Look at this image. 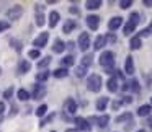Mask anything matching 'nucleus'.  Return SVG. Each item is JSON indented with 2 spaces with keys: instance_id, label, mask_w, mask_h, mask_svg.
<instances>
[{
  "instance_id": "26",
  "label": "nucleus",
  "mask_w": 152,
  "mask_h": 132,
  "mask_svg": "<svg viewBox=\"0 0 152 132\" xmlns=\"http://www.w3.org/2000/svg\"><path fill=\"white\" fill-rule=\"evenodd\" d=\"M17 98L20 99V101H28V99H30L31 96H30V93H28L25 88H20V90L17 91Z\"/></svg>"
},
{
  "instance_id": "43",
  "label": "nucleus",
  "mask_w": 152,
  "mask_h": 132,
  "mask_svg": "<svg viewBox=\"0 0 152 132\" xmlns=\"http://www.w3.org/2000/svg\"><path fill=\"white\" fill-rule=\"evenodd\" d=\"M69 12H70L72 15H79V13H80L79 8H77V7H70V8H69Z\"/></svg>"
},
{
  "instance_id": "42",
  "label": "nucleus",
  "mask_w": 152,
  "mask_h": 132,
  "mask_svg": "<svg viewBox=\"0 0 152 132\" xmlns=\"http://www.w3.org/2000/svg\"><path fill=\"white\" fill-rule=\"evenodd\" d=\"M121 104H123L121 101H113L111 108H113V109H115V111H116V109H119V106H121Z\"/></svg>"
},
{
  "instance_id": "5",
  "label": "nucleus",
  "mask_w": 152,
  "mask_h": 132,
  "mask_svg": "<svg viewBox=\"0 0 152 132\" xmlns=\"http://www.w3.org/2000/svg\"><path fill=\"white\" fill-rule=\"evenodd\" d=\"M85 21H87V26L92 31L98 30V26H100V17L98 15H88V17L85 18Z\"/></svg>"
},
{
  "instance_id": "31",
  "label": "nucleus",
  "mask_w": 152,
  "mask_h": 132,
  "mask_svg": "<svg viewBox=\"0 0 152 132\" xmlns=\"http://www.w3.org/2000/svg\"><path fill=\"white\" fill-rule=\"evenodd\" d=\"M48 112V106L46 104H41V106H38L36 108V111H34V114L38 116V117H43L44 114Z\"/></svg>"
},
{
  "instance_id": "32",
  "label": "nucleus",
  "mask_w": 152,
  "mask_h": 132,
  "mask_svg": "<svg viewBox=\"0 0 152 132\" xmlns=\"http://www.w3.org/2000/svg\"><path fill=\"white\" fill-rule=\"evenodd\" d=\"M51 72H38L36 73V82H46L49 78Z\"/></svg>"
},
{
  "instance_id": "37",
  "label": "nucleus",
  "mask_w": 152,
  "mask_h": 132,
  "mask_svg": "<svg viewBox=\"0 0 152 132\" xmlns=\"http://www.w3.org/2000/svg\"><path fill=\"white\" fill-rule=\"evenodd\" d=\"M129 21H132V23L139 25V21H141V17H139V13H137V12H132V13L129 15Z\"/></svg>"
},
{
  "instance_id": "2",
  "label": "nucleus",
  "mask_w": 152,
  "mask_h": 132,
  "mask_svg": "<svg viewBox=\"0 0 152 132\" xmlns=\"http://www.w3.org/2000/svg\"><path fill=\"white\" fill-rule=\"evenodd\" d=\"M102 85H103V82H102V77H100L98 73H92V75L87 78V88L92 93H98L100 90H102Z\"/></svg>"
},
{
  "instance_id": "9",
  "label": "nucleus",
  "mask_w": 152,
  "mask_h": 132,
  "mask_svg": "<svg viewBox=\"0 0 152 132\" xmlns=\"http://www.w3.org/2000/svg\"><path fill=\"white\" fill-rule=\"evenodd\" d=\"M124 72L128 73V75H134L136 67H134V59H132V56L126 57V60H124Z\"/></svg>"
},
{
  "instance_id": "28",
  "label": "nucleus",
  "mask_w": 152,
  "mask_h": 132,
  "mask_svg": "<svg viewBox=\"0 0 152 132\" xmlns=\"http://www.w3.org/2000/svg\"><path fill=\"white\" fill-rule=\"evenodd\" d=\"M49 64H51V56H46V57H43L41 60H38L36 67H38V69H46Z\"/></svg>"
},
{
  "instance_id": "1",
  "label": "nucleus",
  "mask_w": 152,
  "mask_h": 132,
  "mask_svg": "<svg viewBox=\"0 0 152 132\" xmlns=\"http://www.w3.org/2000/svg\"><path fill=\"white\" fill-rule=\"evenodd\" d=\"M100 65L106 70V73H113V65H115V52L113 51H103L98 59Z\"/></svg>"
},
{
  "instance_id": "24",
  "label": "nucleus",
  "mask_w": 152,
  "mask_h": 132,
  "mask_svg": "<svg viewBox=\"0 0 152 132\" xmlns=\"http://www.w3.org/2000/svg\"><path fill=\"white\" fill-rule=\"evenodd\" d=\"M74 64H75L74 56H64V59H61V65H62L64 69H67V67H72Z\"/></svg>"
},
{
  "instance_id": "44",
  "label": "nucleus",
  "mask_w": 152,
  "mask_h": 132,
  "mask_svg": "<svg viewBox=\"0 0 152 132\" xmlns=\"http://www.w3.org/2000/svg\"><path fill=\"white\" fill-rule=\"evenodd\" d=\"M132 101V98H131V96H124V99H123V104H129V103H131Z\"/></svg>"
},
{
  "instance_id": "14",
  "label": "nucleus",
  "mask_w": 152,
  "mask_h": 132,
  "mask_svg": "<svg viewBox=\"0 0 152 132\" xmlns=\"http://www.w3.org/2000/svg\"><path fill=\"white\" fill-rule=\"evenodd\" d=\"M64 51H66V43H64L62 39H56L53 44V52L56 54H62Z\"/></svg>"
},
{
  "instance_id": "33",
  "label": "nucleus",
  "mask_w": 152,
  "mask_h": 132,
  "mask_svg": "<svg viewBox=\"0 0 152 132\" xmlns=\"http://www.w3.org/2000/svg\"><path fill=\"white\" fill-rule=\"evenodd\" d=\"M129 90H132L134 93H139V90H141V86H139V82L136 78H132L131 82H129Z\"/></svg>"
},
{
  "instance_id": "35",
  "label": "nucleus",
  "mask_w": 152,
  "mask_h": 132,
  "mask_svg": "<svg viewBox=\"0 0 152 132\" xmlns=\"http://www.w3.org/2000/svg\"><path fill=\"white\" fill-rule=\"evenodd\" d=\"M28 57H30V59H39V57H41V51L39 49H31L30 52H28Z\"/></svg>"
},
{
  "instance_id": "17",
  "label": "nucleus",
  "mask_w": 152,
  "mask_h": 132,
  "mask_svg": "<svg viewBox=\"0 0 152 132\" xmlns=\"http://www.w3.org/2000/svg\"><path fill=\"white\" fill-rule=\"evenodd\" d=\"M110 103V98L108 96H102V98H98V101H96V111H105L106 106H108Z\"/></svg>"
},
{
  "instance_id": "40",
  "label": "nucleus",
  "mask_w": 152,
  "mask_h": 132,
  "mask_svg": "<svg viewBox=\"0 0 152 132\" xmlns=\"http://www.w3.org/2000/svg\"><path fill=\"white\" fill-rule=\"evenodd\" d=\"M8 28H10V23H8V21H0V33H2V31H7Z\"/></svg>"
},
{
  "instance_id": "41",
  "label": "nucleus",
  "mask_w": 152,
  "mask_h": 132,
  "mask_svg": "<svg viewBox=\"0 0 152 132\" xmlns=\"http://www.w3.org/2000/svg\"><path fill=\"white\" fill-rule=\"evenodd\" d=\"M105 38H106V41H110V43H116V36L113 33H108Z\"/></svg>"
},
{
  "instance_id": "11",
  "label": "nucleus",
  "mask_w": 152,
  "mask_h": 132,
  "mask_svg": "<svg viewBox=\"0 0 152 132\" xmlns=\"http://www.w3.org/2000/svg\"><path fill=\"white\" fill-rule=\"evenodd\" d=\"M88 122H96V124H98V127L103 129V127H106V125H108L110 116H108V114H103V116H100V117H92Z\"/></svg>"
},
{
  "instance_id": "8",
  "label": "nucleus",
  "mask_w": 152,
  "mask_h": 132,
  "mask_svg": "<svg viewBox=\"0 0 152 132\" xmlns=\"http://www.w3.org/2000/svg\"><path fill=\"white\" fill-rule=\"evenodd\" d=\"M44 96H46V86H44V85H34L31 98H33V99H43Z\"/></svg>"
},
{
  "instance_id": "7",
  "label": "nucleus",
  "mask_w": 152,
  "mask_h": 132,
  "mask_svg": "<svg viewBox=\"0 0 152 132\" xmlns=\"http://www.w3.org/2000/svg\"><path fill=\"white\" fill-rule=\"evenodd\" d=\"M74 122H75V124H77V131H90V129H92V124H90V122H88V119H85V117H80V116H79V117H75V121H74Z\"/></svg>"
},
{
  "instance_id": "16",
  "label": "nucleus",
  "mask_w": 152,
  "mask_h": 132,
  "mask_svg": "<svg viewBox=\"0 0 152 132\" xmlns=\"http://www.w3.org/2000/svg\"><path fill=\"white\" fill-rule=\"evenodd\" d=\"M151 112H152V104H142L137 108V116H141V117H145Z\"/></svg>"
},
{
  "instance_id": "10",
  "label": "nucleus",
  "mask_w": 152,
  "mask_h": 132,
  "mask_svg": "<svg viewBox=\"0 0 152 132\" xmlns=\"http://www.w3.org/2000/svg\"><path fill=\"white\" fill-rule=\"evenodd\" d=\"M64 109H66L69 114H75L77 112V103L74 98H67L66 103H64Z\"/></svg>"
},
{
  "instance_id": "20",
  "label": "nucleus",
  "mask_w": 152,
  "mask_h": 132,
  "mask_svg": "<svg viewBox=\"0 0 152 132\" xmlns=\"http://www.w3.org/2000/svg\"><path fill=\"white\" fill-rule=\"evenodd\" d=\"M30 69H31V64H30V60H20V64H18V72L20 73H28L30 72Z\"/></svg>"
},
{
  "instance_id": "38",
  "label": "nucleus",
  "mask_w": 152,
  "mask_h": 132,
  "mask_svg": "<svg viewBox=\"0 0 152 132\" xmlns=\"http://www.w3.org/2000/svg\"><path fill=\"white\" fill-rule=\"evenodd\" d=\"M131 5H132L131 0H121V2H119V8H123V10H128Z\"/></svg>"
},
{
  "instance_id": "22",
  "label": "nucleus",
  "mask_w": 152,
  "mask_h": 132,
  "mask_svg": "<svg viewBox=\"0 0 152 132\" xmlns=\"http://www.w3.org/2000/svg\"><path fill=\"white\" fill-rule=\"evenodd\" d=\"M141 46H142V41H141V38H139V36H134V38H131V41H129V47H131L132 51H137V49H141Z\"/></svg>"
},
{
  "instance_id": "47",
  "label": "nucleus",
  "mask_w": 152,
  "mask_h": 132,
  "mask_svg": "<svg viewBox=\"0 0 152 132\" xmlns=\"http://www.w3.org/2000/svg\"><path fill=\"white\" fill-rule=\"evenodd\" d=\"M116 77H118V78H124V75H123V73H121V70H116Z\"/></svg>"
},
{
  "instance_id": "36",
  "label": "nucleus",
  "mask_w": 152,
  "mask_h": 132,
  "mask_svg": "<svg viewBox=\"0 0 152 132\" xmlns=\"http://www.w3.org/2000/svg\"><path fill=\"white\" fill-rule=\"evenodd\" d=\"M34 21H36L38 26H43V25L46 23V20H44V15H43V13H36V17H34Z\"/></svg>"
},
{
  "instance_id": "18",
  "label": "nucleus",
  "mask_w": 152,
  "mask_h": 132,
  "mask_svg": "<svg viewBox=\"0 0 152 132\" xmlns=\"http://www.w3.org/2000/svg\"><path fill=\"white\" fill-rule=\"evenodd\" d=\"M59 20H61V15L57 13V12H51L49 13V21H48V23H49L51 28H56L57 23H59Z\"/></svg>"
},
{
  "instance_id": "29",
  "label": "nucleus",
  "mask_w": 152,
  "mask_h": 132,
  "mask_svg": "<svg viewBox=\"0 0 152 132\" xmlns=\"http://www.w3.org/2000/svg\"><path fill=\"white\" fill-rule=\"evenodd\" d=\"M54 117H56V114H54V112H51V114L44 116V117L41 119V122H39V127H44V125H48V124H49V122L53 121Z\"/></svg>"
},
{
  "instance_id": "27",
  "label": "nucleus",
  "mask_w": 152,
  "mask_h": 132,
  "mask_svg": "<svg viewBox=\"0 0 152 132\" xmlns=\"http://www.w3.org/2000/svg\"><path fill=\"white\" fill-rule=\"evenodd\" d=\"M131 119H132V114H131V112H124V114L118 116V117L115 119V122H116V124H121V122H126V121L129 122Z\"/></svg>"
},
{
  "instance_id": "39",
  "label": "nucleus",
  "mask_w": 152,
  "mask_h": 132,
  "mask_svg": "<svg viewBox=\"0 0 152 132\" xmlns=\"http://www.w3.org/2000/svg\"><path fill=\"white\" fill-rule=\"evenodd\" d=\"M12 96H13V86H10V88H7V90L4 91V98H5V99H10Z\"/></svg>"
},
{
  "instance_id": "52",
  "label": "nucleus",
  "mask_w": 152,
  "mask_h": 132,
  "mask_svg": "<svg viewBox=\"0 0 152 132\" xmlns=\"http://www.w3.org/2000/svg\"><path fill=\"white\" fill-rule=\"evenodd\" d=\"M53 132H56V131H53Z\"/></svg>"
},
{
  "instance_id": "46",
  "label": "nucleus",
  "mask_w": 152,
  "mask_h": 132,
  "mask_svg": "<svg viewBox=\"0 0 152 132\" xmlns=\"http://www.w3.org/2000/svg\"><path fill=\"white\" fill-rule=\"evenodd\" d=\"M142 4H144V7H152V0H144Z\"/></svg>"
},
{
  "instance_id": "48",
  "label": "nucleus",
  "mask_w": 152,
  "mask_h": 132,
  "mask_svg": "<svg viewBox=\"0 0 152 132\" xmlns=\"http://www.w3.org/2000/svg\"><path fill=\"white\" fill-rule=\"evenodd\" d=\"M66 132H79V131H77V129H67Z\"/></svg>"
},
{
  "instance_id": "12",
  "label": "nucleus",
  "mask_w": 152,
  "mask_h": 132,
  "mask_svg": "<svg viewBox=\"0 0 152 132\" xmlns=\"http://www.w3.org/2000/svg\"><path fill=\"white\" fill-rule=\"evenodd\" d=\"M121 26H123V18L121 17H113L111 20L108 21V30L110 31H116Z\"/></svg>"
},
{
  "instance_id": "19",
  "label": "nucleus",
  "mask_w": 152,
  "mask_h": 132,
  "mask_svg": "<svg viewBox=\"0 0 152 132\" xmlns=\"http://www.w3.org/2000/svg\"><path fill=\"white\" fill-rule=\"evenodd\" d=\"M105 46H106V38L105 36H96L95 43H93V49L100 51V49H103Z\"/></svg>"
},
{
  "instance_id": "6",
  "label": "nucleus",
  "mask_w": 152,
  "mask_h": 132,
  "mask_svg": "<svg viewBox=\"0 0 152 132\" xmlns=\"http://www.w3.org/2000/svg\"><path fill=\"white\" fill-rule=\"evenodd\" d=\"M48 39H49V33H41L39 36L33 41L34 49H41V47H44L48 44Z\"/></svg>"
},
{
  "instance_id": "25",
  "label": "nucleus",
  "mask_w": 152,
  "mask_h": 132,
  "mask_svg": "<svg viewBox=\"0 0 152 132\" xmlns=\"http://www.w3.org/2000/svg\"><path fill=\"white\" fill-rule=\"evenodd\" d=\"M53 75L56 77V78H66V77L69 75V70L64 69V67H59L57 70H54V72H53Z\"/></svg>"
},
{
  "instance_id": "3",
  "label": "nucleus",
  "mask_w": 152,
  "mask_h": 132,
  "mask_svg": "<svg viewBox=\"0 0 152 132\" xmlns=\"http://www.w3.org/2000/svg\"><path fill=\"white\" fill-rule=\"evenodd\" d=\"M23 7H20V5H15V7H12L10 10L7 12V17L10 18L12 21H15V20H20L21 18V15H23Z\"/></svg>"
},
{
  "instance_id": "30",
  "label": "nucleus",
  "mask_w": 152,
  "mask_h": 132,
  "mask_svg": "<svg viewBox=\"0 0 152 132\" xmlns=\"http://www.w3.org/2000/svg\"><path fill=\"white\" fill-rule=\"evenodd\" d=\"M92 62H93L92 54H85V56L82 57V64H80V65H83V67L87 69V67H90V65H92Z\"/></svg>"
},
{
  "instance_id": "50",
  "label": "nucleus",
  "mask_w": 152,
  "mask_h": 132,
  "mask_svg": "<svg viewBox=\"0 0 152 132\" xmlns=\"http://www.w3.org/2000/svg\"><path fill=\"white\" fill-rule=\"evenodd\" d=\"M149 124H151V129H152V117L149 119Z\"/></svg>"
},
{
  "instance_id": "4",
  "label": "nucleus",
  "mask_w": 152,
  "mask_h": 132,
  "mask_svg": "<svg viewBox=\"0 0 152 132\" xmlns=\"http://www.w3.org/2000/svg\"><path fill=\"white\" fill-rule=\"evenodd\" d=\"M88 47H90V34L88 33H80V36H79V49L85 52Z\"/></svg>"
},
{
  "instance_id": "15",
  "label": "nucleus",
  "mask_w": 152,
  "mask_h": 132,
  "mask_svg": "<svg viewBox=\"0 0 152 132\" xmlns=\"http://www.w3.org/2000/svg\"><path fill=\"white\" fill-rule=\"evenodd\" d=\"M75 28H77V21L75 20H67L66 23H64V26H62V33L69 34V33H72Z\"/></svg>"
},
{
  "instance_id": "51",
  "label": "nucleus",
  "mask_w": 152,
  "mask_h": 132,
  "mask_svg": "<svg viewBox=\"0 0 152 132\" xmlns=\"http://www.w3.org/2000/svg\"><path fill=\"white\" fill-rule=\"evenodd\" d=\"M151 103H152V98H151Z\"/></svg>"
},
{
  "instance_id": "23",
  "label": "nucleus",
  "mask_w": 152,
  "mask_h": 132,
  "mask_svg": "<svg viewBox=\"0 0 152 132\" xmlns=\"http://www.w3.org/2000/svg\"><path fill=\"white\" fill-rule=\"evenodd\" d=\"M102 0H88V2H85V8L87 10H96V8L102 7Z\"/></svg>"
},
{
  "instance_id": "34",
  "label": "nucleus",
  "mask_w": 152,
  "mask_h": 132,
  "mask_svg": "<svg viewBox=\"0 0 152 132\" xmlns=\"http://www.w3.org/2000/svg\"><path fill=\"white\" fill-rule=\"evenodd\" d=\"M87 75V69L83 65H79L75 69V77H79V78H83V77Z\"/></svg>"
},
{
  "instance_id": "53",
  "label": "nucleus",
  "mask_w": 152,
  "mask_h": 132,
  "mask_svg": "<svg viewBox=\"0 0 152 132\" xmlns=\"http://www.w3.org/2000/svg\"><path fill=\"white\" fill-rule=\"evenodd\" d=\"M0 72H2V70H0Z\"/></svg>"
},
{
  "instance_id": "49",
  "label": "nucleus",
  "mask_w": 152,
  "mask_h": 132,
  "mask_svg": "<svg viewBox=\"0 0 152 132\" xmlns=\"http://www.w3.org/2000/svg\"><path fill=\"white\" fill-rule=\"evenodd\" d=\"M136 132H147L145 129H139V131H136Z\"/></svg>"
},
{
  "instance_id": "13",
  "label": "nucleus",
  "mask_w": 152,
  "mask_h": 132,
  "mask_svg": "<svg viewBox=\"0 0 152 132\" xmlns=\"http://www.w3.org/2000/svg\"><path fill=\"white\" fill-rule=\"evenodd\" d=\"M106 88H108L110 93L118 91V78H116V77H110L108 82H106Z\"/></svg>"
},
{
  "instance_id": "21",
  "label": "nucleus",
  "mask_w": 152,
  "mask_h": 132,
  "mask_svg": "<svg viewBox=\"0 0 152 132\" xmlns=\"http://www.w3.org/2000/svg\"><path fill=\"white\" fill-rule=\"evenodd\" d=\"M136 28H137V25H136V23H132V21H128V23L124 25V28H123V34H124V36H129V34L134 33Z\"/></svg>"
},
{
  "instance_id": "45",
  "label": "nucleus",
  "mask_w": 152,
  "mask_h": 132,
  "mask_svg": "<svg viewBox=\"0 0 152 132\" xmlns=\"http://www.w3.org/2000/svg\"><path fill=\"white\" fill-rule=\"evenodd\" d=\"M4 112H5V103H4V101H0V116L4 114Z\"/></svg>"
}]
</instances>
